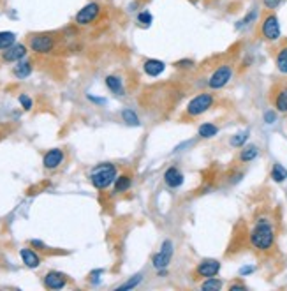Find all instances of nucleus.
I'll return each instance as SVG.
<instances>
[{"mask_svg": "<svg viewBox=\"0 0 287 291\" xmlns=\"http://www.w3.org/2000/svg\"><path fill=\"white\" fill-rule=\"evenodd\" d=\"M248 240H250V245L256 251L268 252L275 245V228H273V224L268 219H259L256 222V226L250 229Z\"/></svg>", "mask_w": 287, "mask_h": 291, "instance_id": "nucleus-1", "label": "nucleus"}, {"mask_svg": "<svg viewBox=\"0 0 287 291\" xmlns=\"http://www.w3.org/2000/svg\"><path fill=\"white\" fill-rule=\"evenodd\" d=\"M117 180V168L111 163L99 164L90 173V182L95 189H108Z\"/></svg>", "mask_w": 287, "mask_h": 291, "instance_id": "nucleus-2", "label": "nucleus"}, {"mask_svg": "<svg viewBox=\"0 0 287 291\" xmlns=\"http://www.w3.org/2000/svg\"><path fill=\"white\" fill-rule=\"evenodd\" d=\"M259 32H261V37H263L264 41H270V43L279 41L280 39V23H279V18H277L275 12L270 11L263 16Z\"/></svg>", "mask_w": 287, "mask_h": 291, "instance_id": "nucleus-3", "label": "nucleus"}, {"mask_svg": "<svg viewBox=\"0 0 287 291\" xmlns=\"http://www.w3.org/2000/svg\"><path fill=\"white\" fill-rule=\"evenodd\" d=\"M214 102H215L214 94H210V92L198 94V96L192 97L189 101V104H187V115L189 116L203 115V113H206L212 106H214Z\"/></svg>", "mask_w": 287, "mask_h": 291, "instance_id": "nucleus-4", "label": "nucleus"}, {"mask_svg": "<svg viewBox=\"0 0 287 291\" xmlns=\"http://www.w3.org/2000/svg\"><path fill=\"white\" fill-rule=\"evenodd\" d=\"M231 78H233V67L229 66V64H222V66H218L212 73V76L208 80V87L212 90H220L231 82Z\"/></svg>", "mask_w": 287, "mask_h": 291, "instance_id": "nucleus-5", "label": "nucleus"}, {"mask_svg": "<svg viewBox=\"0 0 287 291\" xmlns=\"http://www.w3.org/2000/svg\"><path fill=\"white\" fill-rule=\"evenodd\" d=\"M28 46L35 53H48V51L53 50L55 39L50 34H35L28 39Z\"/></svg>", "mask_w": 287, "mask_h": 291, "instance_id": "nucleus-6", "label": "nucleus"}, {"mask_svg": "<svg viewBox=\"0 0 287 291\" xmlns=\"http://www.w3.org/2000/svg\"><path fill=\"white\" fill-rule=\"evenodd\" d=\"M173 242L171 240H164L162 242V247H160V251L157 252V254H153V258H151V265H153V268H157V270H160V268H167V265H169L171 261V256H173Z\"/></svg>", "mask_w": 287, "mask_h": 291, "instance_id": "nucleus-7", "label": "nucleus"}, {"mask_svg": "<svg viewBox=\"0 0 287 291\" xmlns=\"http://www.w3.org/2000/svg\"><path fill=\"white\" fill-rule=\"evenodd\" d=\"M99 12H101V5H99L97 2L86 4L85 7L79 9V12L76 14V23H78V25H90V23H93V21L99 18Z\"/></svg>", "mask_w": 287, "mask_h": 291, "instance_id": "nucleus-8", "label": "nucleus"}, {"mask_svg": "<svg viewBox=\"0 0 287 291\" xmlns=\"http://www.w3.org/2000/svg\"><path fill=\"white\" fill-rule=\"evenodd\" d=\"M220 272V263L217 260H203L201 263L196 267V276L203 277V279H208V277H215Z\"/></svg>", "mask_w": 287, "mask_h": 291, "instance_id": "nucleus-9", "label": "nucleus"}, {"mask_svg": "<svg viewBox=\"0 0 287 291\" xmlns=\"http://www.w3.org/2000/svg\"><path fill=\"white\" fill-rule=\"evenodd\" d=\"M66 284H67V277L64 276L62 272L51 270L44 276V286L48 290H62V288H66Z\"/></svg>", "mask_w": 287, "mask_h": 291, "instance_id": "nucleus-10", "label": "nucleus"}, {"mask_svg": "<svg viewBox=\"0 0 287 291\" xmlns=\"http://www.w3.org/2000/svg\"><path fill=\"white\" fill-rule=\"evenodd\" d=\"M64 163V150L60 148H53V150H48L43 157V164L46 170H55Z\"/></svg>", "mask_w": 287, "mask_h": 291, "instance_id": "nucleus-11", "label": "nucleus"}, {"mask_svg": "<svg viewBox=\"0 0 287 291\" xmlns=\"http://www.w3.org/2000/svg\"><path fill=\"white\" fill-rule=\"evenodd\" d=\"M25 55H27V46L25 44H12V46H9L2 53V58H4L5 62H18Z\"/></svg>", "mask_w": 287, "mask_h": 291, "instance_id": "nucleus-12", "label": "nucleus"}, {"mask_svg": "<svg viewBox=\"0 0 287 291\" xmlns=\"http://www.w3.org/2000/svg\"><path fill=\"white\" fill-rule=\"evenodd\" d=\"M164 182H166V186L173 187V189L180 187L183 184V175H182V171H180L178 168H175V166L167 168L166 173H164Z\"/></svg>", "mask_w": 287, "mask_h": 291, "instance_id": "nucleus-13", "label": "nucleus"}, {"mask_svg": "<svg viewBox=\"0 0 287 291\" xmlns=\"http://www.w3.org/2000/svg\"><path fill=\"white\" fill-rule=\"evenodd\" d=\"M143 69L148 76L155 78V76H159V74L164 73L166 64H164L162 60H157V58H150V60H146V62L143 64Z\"/></svg>", "mask_w": 287, "mask_h": 291, "instance_id": "nucleus-14", "label": "nucleus"}, {"mask_svg": "<svg viewBox=\"0 0 287 291\" xmlns=\"http://www.w3.org/2000/svg\"><path fill=\"white\" fill-rule=\"evenodd\" d=\"M273 106L277 108V111L287 113V85L277 90V94L273 96Z\"/></svg>", "mask_w": 287, "mask_h": 291, "instance_id": "nucleus-15", "label": "nucleus"}, {"mask_svg": "<svg viewBox=\"0 0 287 291\" xmlns=\"http://www.w3.org/2000/svg\"><path fill=\"white\" fill-rule=\"evenodd\" d=\"M20 256L23 260V263L27 265L28 268H37L41 265V258L37 252H34L32 249H21Z\"/></svg>", "mask_w": 287, "mask_h": 291, "instance_id": "nucleus-16", "label": "nucleus"}, {"mask_svg": "<svg viewBox=\"0 0 287 291\" xmlns=\"http://www.w3.org/2000/svg\"><path fill=\"white\" fill-rule=\"evenodd\" d=\"M275 66L280 74H287V43L284 46H280V50L277 51Z\"/></svg>", "mask_w": 287, "mask_h": 291, "instance_id": "nucleus-17", "label": "nucleus"}, {"mask_svg": "<svg viewBox=\"0 0 287 291\" xmlns=\"http://www.w3.org/2000/svg\"><path fill=\"white\" fill-rule=\"evenodd\" d=\"M259 155V148L257 145H245L240 150V163H250Z\"/></svg>", "mask_w": 287, "mask_h": 291, "instance_id": "nucleus-18", "label": "nucleus"}, {"mask_svg": "<svg viewBox=\"0 0 287 291\" xmlns=\"http://www.w3.org/2000/svg\"><path fill=\"white\" fill-rule=\"evenodd\" d=\"M217 132H218V127L215 124H210V122L201 124L198 129L199 138H214V136H217Z\"/></svg>", "mask_w": 287, "mask_h": 291, "instance_id": "nucleus-19", "label": "nucleus"}, {"mask_svg": "<svg viewBox=\"0 0 287 291\" xmlns=\"http://www.w3.org/2000/svg\"><path fill=\"white\" fill-rule=\"evenodd\" d=\"M131 177L129 175H120V177H117V180H115V193H125V191L131 189Z\"/></svg>", "mask_w": 287, "mask_h": 291, "instance_id": "nucleus-20", "label": "nucleus"}, {"mask_svg": "<svg viewBox=\"0 0 287 291\" xmlns=\"http://www.w3.org/2000/svg\"><path fill=\"white\" fill-rule=\"evenodd\" d=\"M14 76L16 78H27V76H30V73H32V62H28V60H25V62H20L18 66L14 67Z\"/></svg>", "mask_w": 287, "mask_h": 291, "instance_id": "nucleus-21", "label": "nucleus"}, {"mask_svg": "<svg viewBox=\"0 0 287 291\" xmlns=\"http://www.w3.org/2000/svg\"><path fill=\"white\" fill-rule=\"evenodd\" d=\"M272 179H273V182L282 184L284 180L287 179V170L282 166V164H273V168H272Z\"/></svg>", "mask_w": 287, "mask_h": 291, "instance_id": "nucleus-22", "label": "nucleus"}, {"mask_svg": "<svg viewBox=\"0 0 287 291\" xmlns=\"http://www.w3.org/2000/svg\"><path fill=\"white\" fill-rule=\"evenodd\" d=\"M106 85H108V89L111 90V92L115 94H124V89H122V80L118 76H108L106 78Z\"/></svg>", "mask_w": 287, "mask_h": 291, "instance_id": "nucleus-23", "label": "nucleus"}, {"mask_svg": "<svg viewBox=\"0 0 287 291\" xmlns=\"http://www.w3.org/2000/svg\"><path fill=\"white\" fill-rule=\"evenodd\" d=\"M203 291H220L222 290V281L215 279V277H208L205 283L201 284Z\"/></svg>", "mask_w": 287, "mask_h": 291, "instance_id": "nucleus-24", "label": "nucleus"}, {"mask_svg": "<svg viewBox=\"0 0 287 291\" xmlns=\"http://www.w3.org/2000/svg\"><path fill=\"white\" fill-rule=\"evenodd\" d=\"M16 41V35L12 32H0V50H7Z\"/></svg>", "mask_w": 287, "mask_h": 291, "instance_id": "nucleus-25", "label": "nucleus"}, {"mask_svg": "<svg viewBox=\"0 0 287 291\" xmlns=\"http://www.w3.org/2000/svg\"><path fill=\"white\" fill-rule=\"evenodd\" d=\"M248 140V131H243V132H238V134H234L233 138H231V147H243L245 143H247Z\"/></svg>", "mask_w": 287, "mask_h": 291, "instance_id": "nucleus-26", "label": "nucleus"}, {"mask_svg": "<svg viewBox=\"0 0 287 291\" xmlns=\"http://www.w3.org/2000/svg\"><path fill=\"white\" fill-rule=\"evenodd\" d=\"M143 281V276L141 274H138V276H134V277H131V279L127 281V283H124V284H120V286L117 288L118 291H125V290H132V288H136L138 284Z\"/></svg>", "mask_w": 287, "mask_h": 291, "instance_id": "nucleus-27", "label": "nucleus"}, {"mask_svg": "<svg viewBox=\"0 0 287 291\" xmlns=\"http://www.w3.org/2000/svg\"><path fill=\"white\" fill-rule=\"evenodd\" d=\"M122 118H124L129 125H140V118H138L136 111H132V109H124V111H122Z\"/></svg>", "mask_w": 287, "mask_h": 291, "instance_id": "nucleus-28", "label": "nucleus"}, {"mask_svg": "<svg viewBox=\"0 0 287 291\" xmlns=\"http://www.w3.org/2000/svg\"><path fill=\"white\" fill-rule=\"evenodd\" d=\"M151 21H153V16L150 14V11H143L138 14V23H140L141 27H150Z\"/></svg>", "mask_w": 287, "mask_h": 291, "instance_id": "nucleus-29", "label": "nucleus"}, {"mask_svg": "<svg viewBox=\"0 0 287 291\" xmlns=\"http://www.w3.org/2000/svg\"><path fill=\"white\" fill-rule=\"evenodd\" d=\"M280 4H282V0H263V5H264L266 9H270V11L277 9Z\"/></svg>", "mask_w": 287, "mask_h": 291, "instance_id": "nucleus-30", "label": "nucleus"}, {"mask_svg": "<svg viewBox=\"0 0 287 291\" xmlns=\"http://www.w3.org/2000/svg\"><path fill=\"white\" fill-rule=\"evenodd\" d=\"M175 66L180 67V69H189V67L194 66V62H192L190 58H183V60H178V62H176Z\"/></svg>", "mask_w": 287, "mask_h": 291, "instance_id": "nucleus-31", "label": "nucleus"}, {"mask_svg": "<svg viewBox=\"0 0 287 291\" xmlns=\"http://www.w3.org/2000/svg\"><path fill=\"white\" fill-rule=\"evenodd\" d=\"M20 102H21V106H23L25 109H30L32 108V99L28 96H25V94H21V96H20Z\"/></svg>", "mask_w": 287, "mask_h": 291, "instance_id": "nucleus-32", "label": "nucleus"}, {"mask_svg": "<svg viewBox=\"0 0 287 291\" xmlns=\"http://www.w3.org/2000/svg\"><path fill=\"white\" fill-rule=\"evenodd\" d=\"M264 120H266V124H273V122L277 120V113L275 111H266L264 113Z\"/></svg>", "mask_w": 287, "mask_h": 291, "instance_id": "nucleus-33", "label": "nucleus"}, {"mask_svg": "<svg viewBox=\"0 0 287 291\" xmlns=\"http://www.w3.org/2000/svg\"><path fill=\"white\" fill-rule=\"evenodd\" d=\"M238 290L247 291V286H245V284H240V283H234V284H231V286H229V291H238Z\"/></svg>", "mask_w": 287, "mask_h": 291, "instance_id": "nucleus-34", "label": "nucleus"}, {"mask_svg": "<svg viewBox=\"0 0 287 291\" xmlns=\"http://www.w3.org/2000/svg\"><path fill=\"white\" fill-rule=\"evenodd\" d=\"M254 18H256V11H250V14H247V16H245V19H243V21H241V25H247V23H250V21H252Z\"/></svg>", "mask_w": 287, "mask_h": 291, "instance_id": "nucleus-35", "label": "nucleus"}, {"mask_svg": "<svg viewBox=\"0 0 287 291\" xmlns=\"http://www.w3.org/2000/svg\"><path fill=\"white\" fill-rule=\"evenodd\" d=\"M254 272V267H243L240 270V276H247V274H252Z\"/></svg>", "mask_w": 287, "mask_h": 291, "instance_id": "nucleus-36", "label": "nucleus"}, {"mask_svg": "<svg viewBox=\"0 0 287 291\" xmlns=\"http://www.w3.org/2000/svg\"><path fill=\"white\" fill-rule=\"evenodd\" d=\"M30 244L34 245V247H41V249H44V244H43V242H39V240H32Z\"/></svg>", "mask_w": 287, "mask_h": 291, "instance_id": "nucleus-37", "label": "nucleus"}]
</instances>
